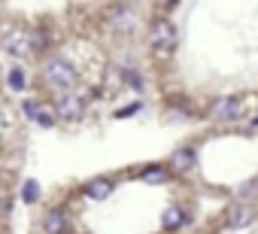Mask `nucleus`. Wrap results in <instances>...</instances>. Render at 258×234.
<instances>
[{
    "label": "nucleus",
    "instance_id": "nucleus-12",
    "mask_svg": "<svg viewBox=\"0 0 258 234\" xmlns=\"http://www.w3.org/2000/svg\"><path fill=\"white\" fill-rule=\"evenodd\" d=\"M170 173H173L170 167H161V164H152V167H143V173H140V177H143L146 183H164V180H167Z\"/></svg>",
    "mask_w": 258,
    "mask_h": 234
},
{
    "label": "nucleus",
    "instance_id": "nucleus-2",
    "mask_svg": "<svg viewBox=\"0 0 258 234\" xmlns=\"http://www.w3.org/2000/svg\"><path fill=\"white\" fill-rule=\"evenodd\" d=\"M76 79H79V73H76V67H73L67 58H49V61L43 64V82L52 85V88H58V91L73 88Z\"/></svg>",
    "mask_w": 258,
    "mask_h": 234
},
{
    "label": "nucleus",
    "instance_id": "nucleus-7",
    "mask_svg": "<svg viewBox=\"0 0 258 234\" xmlns=\"http://www.w3.org/2000/svg\"><path fill=\"white\" fill-rule=\"evenodd\" d=\"M249 222H252V207H249L246 201L228 204V210H225V225H228V228H243V225H249Z\"/></svg>",
    "mask_w": 258,
    "mask_h": 234
},
{
    "label": "nucleus",
    "instance_id": "nucleus-14",
    "mask_svg": "<svg viewBox=\"0 0 258 234\" xmlns=\"http://www.w3.org/2000/svg\"><path fill=\"white\" fill-rule=\"evenodd\" d=\"M22 201H25V204H37V201H40V183H37V180H25V186H22Z\"/></svg>",
    "mask_w": 258,
    "mask_h": 234
},
{
    "label": "nucleus",
    "instance_id": "nucleus-3",
    "mask_svg": "<svg viewBox=\"0 0 258 234\" xmlns=\"http://www.w3.org/2000/svg\"><path fill=\"white\" fill-rule=\"evenodd\" d=\"M0 46H4V52L13 55V58H28V55H34L37 40H34V31L10 28V31L4 34V40H0Z\"/></svg>",
    "mask_w": 258,
    "mask_h": 234
},
{
    "label": "nucleus",
    "instance_id": "nucleus-13",
    "mask_svg": "<svg viewBox=\"0 0 258 234\" xmlns=\"http://www.w3.org/2000/svg\"><path fill=\"white\" fill-rule=\"evenodd\" d=\"M7 85H10L13 91H25V85H28V73H25L22 67H13V70H10V79H7Z\"/></svg>",
    "mask_w": 258,
    "mask_h": 234
},
{
    "label": "nucleus",
    "instance_id": "nucleus-17",
    "mask_svg": "<svg viewBox=\"0 0 258 234\" xmlns=\"http://www.w3.org/2000/svg\"><path fill=\"white\" fill-rule=\"evenodd\" d=\"M155 7H158L161 13H173V10L179 7V0H155Z\"/></svg>",
    "mask_w": 258,
    "mask_h": 234
},
{
    "label": "nucleus",
    "instance_id": "nucleus-5",
    "mask_svg": "<svg viewBox=\"0 0 258 234\" xmlns=\"http://www.w3.org/2000/svg\"><path fill=\"white\" fill-rule=\"evenodd\" d=\"M106 22H109V28H112V31H124V34H131V31H134V25H137V19H134L131 7H124V4H115V7L109 10Z\"/></svg>",
    "mask_w": 258,
    "mask_h": 234
},
{
    "label": "nucleus",
    "instance_id": "nucleus-15",
    "mask_svg": "<svg viewBox=\"0 0 258 234\" xmlns=\"http://www.w3.org/2000/svg\"><path fill=\"white\" fill-rule=\"evenodd\" d=\"M55 119H58V112H49V109H43V106H40V112H37V119H34V122H37V125H43V128H52V125H55Z\"/></svg>",
    "mask_w": 258,
    "mask_h": 234
},
{
    "label": "nucleus",
    "instance_id": "nucleus-10",
    "mask_svg": "<svg viewBox=\"0 0 258 234\" xmlns=\"http://www.w3.org/2000/svg\"><path fill=\"white\" fill-rule=\"evenodd\" d=\"M213 119H234V115L240 112V97H219L216 103H213Z\"/></svg>",
    "mask_w": 258,
    "mask_h": 234
},
{
    "label": "nucleus",
    "instance_id": "nucleus-1",
    "mask_svg": "<svg viewBox=\"0 0 258 234\" xmlns=\"http://www.w3.org/2000/svg\"><path fill=\"white\" fill-rule=\"evenodd\" d=\"M146 37H149V49H152L155 58H170L173 49H176V43H179L176 25L170 19H164V16H158V19L149 22V34Z\"/></svg>",
    "mask_w": 258,
    "mask_h": 234
},
{
    "label": "nucleus",
    "instance_id": "nucleus-6",
    "mask_svg": "<svg viewBox=\"0 0 258 234\" xmlns=\"http://www.w3.org/2000/svg\"><path fill=\"white\" fill-rule=\"evenodd\" d=\"M70 228V219L61 207H49L43 213V234H67Z\"/></svg>",
    "mask_w": 258,
    "mask_h": 234
},
{
    "label": "nucleus",
    "instance_id": "nucleus-4",
    "mask_svg": "<svg viewBox=\"0 0 258 234\" xmlns=\"http://www.w3.org/2000/svg\"><path fill=\"white\" fill-rule=\"evenodd\" d=\"M55 112H58V119L73 122V119H79V115L85 112V100H82L79 94H73V91H64V94H58V100H55Z\"/></svg>",
    "mask_w": 258,
    "mask_h": 234
},
{
    "label": "nucleus",
    "instance_id": "nucleus-16",
    "mask_svg": "<svg viewBox=\"0 0 258 234\" xmlns=\"http://www.w3.org/2000/svg\"><path fill=\"white\" fill-rule=\"evenodd\" d=\"M22 112L28 115V119H37V112H40V103H37V100H25V103H22Z\"/></svg>",
    "mask_w": 258,
    "mask_h": 234
},
{
    "label": "nucleus",
    "instance_id": "nucleus-9",
    "mask_svg": "<svg viewBox=\"0 0 258 234\" xmlns=\"http://www.w3.org/2000/svg\"><path fill=\"white\" fill-rule=\"evenodd\" d=\"M82 195H85L88 201H106V198L112 195V180L94 177V180H88V183L82 186Z\"/></svg>",
    "mask_w": 258,
    "mask_h": 234
},
{
    "label": "nucleus",
    "instance_id": "nucleus-11",
    "mask_svg": "<svg viewBox=\"0 0 258 234\" xmlns=\"http://www.w3.org/2000/svg\"><path fill=\"white\" fill-rule=\"evenodd\" d=\"M161 225H164V231H179V228H185L188 225V216H185V210L182 207H167L164 210V216H161Z\"/></svg>",
    "mask_w": 258,
    "mask_h": 234
},
{
    "label": "nucleus",
    "instance_id": "nucleus-18",
    "mask_svg": "<svg viewBox=\"0 0 258 234\" xmlns=\"http://www.w3.org/2000/svg\"><path fill=\"white\" fill-rule=\"evenodd\" d=\"M252 192H258V180H252V183H249V186H243V189H240V198H243V201H246V198H249V195H252Z\"/></svg>",
    "mask_w": 258,
    "mask_h": 234
},
{
    "label": "nucleus",
    "instance_id": "nucleus-8",
    "mask_svg": "<svg viewBox=\"0 0 258 234\" xmlns=\"http://www.w3.org/2000/svg\"><path fill=\"white\" fill-rule=\"evenodd\" d=\"M195 161H198V152L191 149V146H182V149H176L173 155H170V170L176 173V177H185L191 167H195Z\"/></svg>",
    "mask_w": 258,
    "mask_h": 234
}]
</instances>
